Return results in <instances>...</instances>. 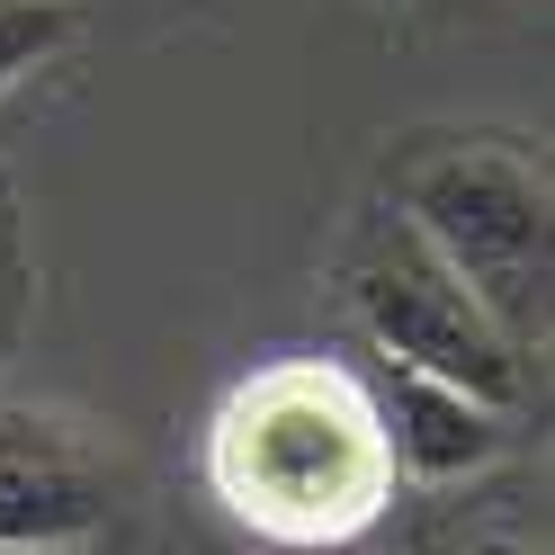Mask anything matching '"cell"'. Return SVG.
<instances>
[{
    "label": "cell",
    "mask_w": 555,
    "mask_h": 555,
    "mask_svg": "<svg viewBox=\"0 0 555 555\" xmlns=\"http://www.w3.org/2000/svg\"><path fill=\"white\" fill-rule=\"evenodd\" d=\"M206 483H216L233 529L323 555V546L367 538L403 475H395V448L359 367L269 359L251 376H233L216 422H206Z\"/></svg>",
    "instance_id": "1"
},
{
    "label": "cell",
    "mask_w": 555,
    "mask_h": 555,
    "mask_svg": "<svg viewBox=\"0 0 555 555\" xmlns=\"http://www.w3.org/2000/svg\"><path fill=\"white\" fill-rule=\"evenodd\" d=\"M386 206L466 278L475 305L519 350L546 332V278H555L546 162H529L519 144H493V134H422L386 170Z\"/></svg>",
    "instance_id": "2"
},
{
    "label": "cell",
    "mask_w": 555,
    "mask_h": 555,
    "mask_svg": "<svg viewBox=\"0 0 555 555\" xmlns=\"http://www.w3.org/2000/svg\"><path fill=\"white\" fill-rule=\"evenodd\" d=\"M340 296H350V314H359L376 359L448 376V386L519 412V359L529 350L483 314L475 287L395 216V206H367L350 224V242H340Z\"/></svg>",
    "instance_id": "3"
},
{
    "label": "cell",
    "mask_w": 555,
    "mask_h": 555,
    "mask_svg": "<svg viewBox=\"0 0 555 555\" xmlns=\"http://www.w3.org/2000/svg\"><path fill=\"white\" fill-rule=\"evenodd\" d=\"M117 457L37 403L0 412V555H63L117 519Z\"/></svg>",
    "instance_id": "4"
},
{
    "label": "cell",
    "mask_w": 555,
    "mask_h": 555,
    "mask_svg": "<svg viewBox=\"0 0 555 555\" xmlns=\"http://www.w3.org/2000/svg\"><path fill=\"white\" fill-rule=\"evenodd\" d=\"M367 395H376V422H386V448H395L403 483H457V475H483L511 448V412L466 395V386H448V376L376 359Z\"/></svg>",
    "instance_id": "5"
},
{
    "label": "cell",
    "mask_w": 555,
    "mask_h": 555,
    "mask_svg": "<svg viewBox=\"0 0 555 555\" xmlns=\"http://www.w3.org/2000/svg\"><path fill=\"white\" fill-rule=\"evenodd\" d=\"M73 37H81L73 0H0V90H18L27 73H46Z\"/></svg>",
    "instance_id": "6"
}]
</instances>
